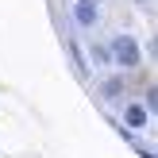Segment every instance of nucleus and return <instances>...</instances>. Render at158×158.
Wrapping results in <instances>:
<instances>
[{"label": "nucleus", "mask_w": 158, "mask_h": 158, "mask_svg": "<svg viewBox=\"0 0 158 158\" xmlns=\"http://www.w3.org/2000/svg\"><path fill=\"white\" fill-rule=\"evenodd\" d=\"M147 120H151V108L147 104H123V127L139 131V127H147Z\"/></svg>", "instance_id": "nucleus-3"}, {"label": "nucleus", "mask_w": 158, "mask_h": 158, "mask_svg": "<svg viewBox=\"0 0 158 158\" xmlns=\"http://www.w3.org/2000/svg\"><path fill=\"white\" fill-rule=\"evenodd\" d=\"M123 93V77H104V81H100V97L104 100H116Z\"/></svg>", "instance_id": "nucleus-4"}, {"label": "nucleus", "mask_w": 158, "mask_h": 158, "mask_svg": "<svg viewBox=\"0 0 158 158\" xmlns=\"http://www.w3.org/2000/svg\"><path fill=\"white\" fill-rule=\"evenodd\" d=\"M89 58H93V66H108V62H112V54H108L104 43H89Z\"/></svg>", "instance_id": "nucleus-5"}, {"label": "nucleus", "mask_w": 158, "mask_h": 158, "mask_svg": "<svg viewBox=\"0 0 158 158\" xmlns=\"http://www.w3.org/2000/svg\"><path fill=\"white\" fill-rule=\"evenodd\" d=\"M97 15H100L97 0H77V4H73V23H77V27H93Z\"/></svg>", "instance_id": "nucleus-2"}, {"label": "nucleus", "mask_w": 158, "mask_h": 158, "mask_svg": "<svg viewBox=\"0 0 158 158\" xmlns=\"http://www.w3.org/2000/svg\"><path fill=\"white\" fill-rule=\"evenodd\" d=\"M108 54H112V62L120 69H135L139 62H143V46H139L135 35H116L112 43H108Z\"/></svg>", "instance_id": "nucleus-1"}]
</instances>
